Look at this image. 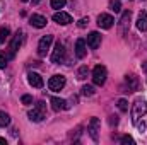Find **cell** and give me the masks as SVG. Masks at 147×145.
<instances>
[{
  "mask_svg": "<svg viewBox=\"0 0 147 145\" xmlns=\"http://www.w3.org/2000/svg\"><path fill=\"white\" fill-rule=\"evenodd\" d=\"M10 125V116L7 114V113H3V111H0V126H9Z\"/></svg>",
  "mask_w": 147,
  "mask_h": 145,
  "instance_id": "cell-19",
  "label": "cell"
},
{
  "mask_svg": "<svg viewBox=\"0 0 147 145\" xmlns=\"http://www.w3.org/2000/svg\"><path fill=\"white\" fill-rule=\"evenodd\" d=\"M48 87H50V91H62L65 87V77L63 75H53L48 80Z\"/></svg>",
  "mask_w": 147,
  "mask_h": 145,
  "instance_id": "cell-6",
  "label": "cell"
},
{
  "mask_svg": "<svg viewBox=\"0 0 147 145\" xmlns=\"http://www.w3.org/2000/svg\"><path fill=\"white\" fill-rule=\"evenodd\" d=\"M130 17H132L130 10H125L121 14V19H120V34H127L128 33V29H130Z\"/></svg>",
  "mask_w": 147,
  "mask_h": 145,
  "instance_id": "cell-7",
  "label": "cell"
},
{
  "mask_svg": "<svg viewBox=\"0 0 147 145\" xmlns=\"http://www.w3.org/2000/svg\"><path fill=\"white\" fill-rule=\"evenodd\" d=\"M9 34H10L9 28H2V29H0V44H3V43L9 39Z\"/></svg>",
  "mask_w": 147,
  "mask_h": 145,
  "instance_id": "cell-21",
  "label": "cell"
},
{
  "mask_svg": "<svg viewBox=\"0 0 147 145\" xmlns=\"http://www.w3.org/2000/svg\"><path fill=\"white\" fill-rule=\"evenodd\" d=\"M50 3H51V7H53V9H57V10H60V9H63V7H65V3H67V0H51Z\"/></svg>",
  "mask_w": 147,
  "mask_h": 145,
  "instance_id": "cell-22",
  "label": "cell"
},
{
  "mask_svg": "<svg viewBox=\"0 0 147 145\" xmlns=\"http://www.w3.org/2000/svg\"><path fill=\"white\" fill-rule=\"evenodd\" d=\"M99 125H101V121H99L98 118H92V119L89 121V126H87L89 135L92 137V140H94V142H98V130H99Z\"/></svg>",
  "mask_w": 147,
  "mask_h": 145,
  "instance_id": "cell-12",
  "label": "cell"
},
{
  "mask_svg": "<svg viewBox=\"0 0 147 145\" xmlns=\"http://www.w3.org/2000/svg\"><path fill=\"white\" fill-rule=\"evenodd\" d=\"M38 2H39V0H33V3H38Z\"/></svg>",
  "mask_w": 147,
  "mask_h": 145,
  "instance_id": "cell-32",
  "label": "cell"
},
{
  "mask_svg": "<svg viewBox=\"0 0 147 145\" xmlns=\"http://www.w3.org/2000/svg\"><path fill=\"white\" fill-rule=\"evenodd\" d=\"M120 142H121V144L123 145H134L135 144V140H134V138H132V137H128V135H123V137H121V138H120Z\"/></svg>",
  "mask_w": 147,
  "mask_h": 145,
  "instance_id": "cell-25",
  "label": "cell"
},
{
  "mask_svg": "<svg viewBox=\"0 0 147 145\" xmlns=\"http://www.w3.org/2000/svg\"><path fill=\"white\" fill-rule=\"evenodd\" d=\"M87 24H89V19H87V17H82V19L77 22V26H79V28H86Z\"/></svg>",
  "mask_w": 147,
  "mask_h": 145,
  "instance_id": "cell-28",
  "label": "cell"
},
{
  "mask_svg": "<svg viewBox=\"0 0 147 145\" xmlns=\"http://www.w3.org/2000/svg\"><path fill=\"white\" fill-rule=\"evenodd\" d=\"M53 21L57 22V24H62V26H67V24H70L72 22V17H70V14H67V12H55V15H53Z\"/></svg>",
  "mask_w": 147,
  "mask_h": 145,
  "instance_id": "cell-10",
  "label": "cell"
},
{
  "mask_svg": "<svg viewBox=\"0 0 147 145\" xmlns=\"http://www.w3.org/2000/svg\"><path fill=\"white\" fill-rule=\"evenodd\" d=\"M137 29L139 31H147V10H142L139 14V19H137Z\"/></svg>",
  "mask_w": 147,
  "mask_h": 145,
  "instance_id": "cell-17",
  "label": "cell"
},
{
  "mask_svg": "<svg viewBox=\"0 0 147 145\" xmlns=\"http://www.w3.org/2000/svg\"><path fill=\"white\" fill-rule=\"evenodd\" d=\"M50 104H51V109L53 111H63V109H67V103L63 101V99H60V97H51L50 99Z\"/></svg>",
  "mask_w": 147,
  "mask_h": 145,
  "instance_id": "cell-16",
  "label": "cell"
},
{
  "mask_svg": "<svg viewBox=\"0 0 147 145\" xmlns=\"http://www.w3.org/2000/svg\"><path fill=\"white\" fill-rule=\"evenodd\" d=\"M113 22H115V19L111 17L110 14H101L98 17V26L101 29H110L111 26H113Z\"/></svg>",
  "mask_w": 147,
  "mask_h": 145,
  "instance_id": "cell-11",
  "label": "cell"
},
{
  "mask_svg": "<svg viewBox=\"0 0 147 145\" xmlns=\"http://www.w3.org/2000/svg\"><path fill=\"white\" fill-rule=\"evenodd\" d=\"M86 53H87L86 39H77V41H75V56H77V58H84Z\"/></svg>",
  "mask_w": 147,
  "mask_h": 145,
  "instance_id": "cell-15",
  "label": "cell"
},
{
  "mask_svg": "<svg viewBox=\"0 0 147 145\" xmlns=\"http://www.w3.org/2000/svg\"><path fill=\"white\" fill-rule=\"evenodd\" d=\"M22 2H28V0H22Z\"/></svg>",
  "mask_w": 147,
  "mask_h": 145,
  "instance_id": "cell-33",
  "label": "cell"
},
{
  "mask_svg": "<svg viewBox=\"0 0 147 145\" xmlns=\"http://www.w3.org/2000/svg\"><path fill=\"white\" fill-rule=\"evenodd\" d=\"M28 82H29V85H33V87H36V89H41L43 85H45V82H43V77L36 72H29L28 73Z\"/></svg>",
  "mask_w": 147,
  "mask_h": 145,
  "instance_id": "cell-8",
  "label": "cell"
},
{
  "mask_svg": "<svg viewBox=\"0 0 147 145\" xmlns=\"http://www.w3.org/2000/svg\"><path fill=\"white\" fill-rule=\"evenodd\" d=\"M0 144H7V142H5V138H0Z\"/></svg>",
  "mask_w": 147,
  "mask_h": 145,
  "instance_id": "cell-31",
  "label": "cell"
},
{
  "mask_svg": "<svg viewBox=\"0 0 147 145\" xmlns=\"http://www.w3.org/2000/svg\"><path fill=\"white\" fill-rule=\"evenodd\" d=\"M28 116H29V119H31V121H34V123L41 121V119L45 118V103H43V101H39V103H38V106H36V109H31V111L28 113Z\"/></svg>",
  "mask_w": 147,
  "mask_h": 145,
  "instance_id": "cell-4",
  "label": "cell"
},
{
  "mask_svg": "<svg viewBox=\"0 0 147 145\" xmlns=\"http://www.w3.org/2000/svg\"><path fill=\"white\" fill-rule=\"evenodd\" d=\"M110 123H111V125H116V123H118V118H116V116H111Z\"/></svg>",
  "mask_w": 147,
  "mask_h": 145,
  "instance_id": "cell-30",
  "label": "cell"
},
{
  "mask_svg": "<svg viewBox=\"0 0 147 145\" xmlns=\"http://www.w3.org/2000/svg\"><path fill=\"white\" fill-rule=\"evenodd\" d=\"M65 60V46L58 41L55 44V50H53V55H51V62L53 63H62Z\"/></svg>",
  "mask_w": 147,
  "mask_h": 145,
  "instance_id": "cell-5",
  "label": "cell"
},
{
  "mask_svg": "<svg viewBox=\"0 0 147 145\" xmlns=\"http://www.w3.org/2000/svg\"><path fill=\"white\" fill-rule=\"evenodd\" d=\"M87 75H89V68L84 65V67H80L79 70H77V79L79 80H86L87 79Z\"/></svg>",
  "mask_w": 147,
  "mask_h": 145,
  "instance_id": "cell-20",
  "label": "cell"
},
{
  "mask_svg": "<svg viewBox=\"0 0 147 145\" xmlns=\"http://www.w3.org/2000/svg\"><path fill=\"white\" fill-rule=\"evenodd\" d=\"M29 22H31V26H34L38 29H41V28H45L46 26V17L45 15H39V14H33L31 17H29Z\"/></svg>",
  "mask_w": 147,
  "mask_h": 145,
  "instance_id": "cell-13",
  "label": "cell"
},
{
  "mask_svg": "<svg viewBox=\"0 0 147 145\" xmlns=\"http://www.w3.org/2000/svg\"><path fill=\"white\" fill-rule=\"evenodd\" d=\"M7 67V58L3 53H0V68H5Z\"/></svg>",
  "mask_w": 147,
  "mask_h": 145,
  "instance_id": "cell-29",
  "label": "cell"
},
{
  "mask_svg": "<svg viewBox=\"0 0 147 145\" xmlns=\"http://www.w3.org/2000/svg\"><path fill=\"white\" fill-rule=\"evenodd\" d=\"M21 43H22V31L19 29V31L16 33L14 39H12V43H10V56H14V55H16V51L19 50Z\"/></svg>",
  "mask_w": 147,
  "mask_h": 145,
  "instance_id": "cell-14",
  "label": "cell"
},
{
  "mask_svg": "<svg viewBox=\"0 0 147 145\" xmlns=\"http://www.w3.org/2000/svg\"><path fill=\"white\" fill-rule=\"evenodd\" d=\"M146 113H147V103L144 99H137L135 104H134V108H132V118H134V121H137L139 118H142Z\"/></svg>",
  "mask_w": 147,
  "mask_h": 145,
  "instance_id": "cell-2",
  "label": "cell"
},
{
  "mask_svg": "<svg viewBox=\"0 0 147 145\" xmlns=\"http://www.w3.org/2000/svg\"><path fill=\"white\" fill-rule=\"evenodd\" d=\"M51 43H53V36L46 34V36L41 38V39H39V43H38V55H39V56H46V53H48V50H50Z\"/></svg>",
  "mask_w": 147,
  "mask_h": 145,
  "instance_id": "cell-3",
  "label": "cell"
},
{
  "mask_svg": "<svg viewBox=\"0 0 147 145\" xmlns=\"http://www.w3.org/2000/svg\"><path fill=\"white\" fill-rule=\"evenodd\" d=\"M21 101H22V104H26V106H29V104H33V97H31L29 94H24V96L21 97Z\"/></svg>",
  "mask_w": 147,
  "mask_h": 145,
  "instance_id": "cell-27",
  "label": "cell"
},
{
  "mask_svg": "<svg viewBox=\"0 0 147 145\" xmlns=\"http://www.w3.org/2000/svg\"><path fill=\"white\" fill-rule=\"evenodd\" d=\"M92 94H94V87H92V85H84V87H82V96H87V97H89V96H92Z\"/></svg>",
  "mask_w": 147,
  "mask_h": 145,
  "instance_id": "cell-23",
  "label": "cell"
},
{
  "mask_svg": "<svg viewBox=\"0 0 147 145\" xmlns=\"http://www.w3.org/2000/svg\"><path fill=\"white\" fill-rule=\"evenodd\" d=\"M99 44H101V34H99L98 31H92V33L87 36V46H89L91 50H98Z\"/></svg>",
  "mask_w": 147,
  "mask_h": 145,
  "instance_id": "cell-9",
  "label": "cell"
},
{
  "mask_svg": "<svg viewBox=\"0 0 147 145\" xmlns=\"http://www.w3.org/2000/svg\"><path fill=\"white\" fill-rule=\"evenodd\" d=\"M127 85H128V89L130 91H137L139 89V79L135 77V75H127Z\"/></svg>",
  "mask_w": 147,
  "mask_h": 145,
  "instance_id": "cell-18",
  "label": "cell"
},
{
  "mask_svg": "<svg viewBox=\"0 0 147 145\" xmlns=\"http://www.w3.org/2000/svg\"><path fill=\"white\" fill-rule=\"evenodd\" d=\"M106 77H108L106 67H103V65H96L94 67V70H92V82L96 85H103L106 82Z\"/></svg>",
  "mask_w": 147,
  "mask_h": 145,
  "instance_id": "cell-1",
  "label": "cell"
},
{
  "mask_svg": "<svg viewBox=\"0 0 147 145\" xmlns=\"http://www.w3.org/2000/svg\"><path fill=\"white\" fill-rule=\"evenodd\" d=\"M118 108H120V111L125 113V111H128V103H127L125 99H120V101H118Z\"/></svg>",
  "mask_w": 147,
  "mask_h": 145,
  "instance_id": "cell-26",
  "label": "cell"
},
{
  "mask_svg": "<svg viewBox=\"0 0 147 145\" xmlns=\"http://www.w3.org/2000/svg\"><path fill=\"white\" fill-rule=\"evenodd\" d=\"M110 9L113 10V12H120V10H121V5H120L118 0H111L110 2Z\"/></svg>",
  "mask_w": 147,
  "mask_h": 145,
  "instance_id": "cell-24",
  "label": "cell"
}]
</instances>
